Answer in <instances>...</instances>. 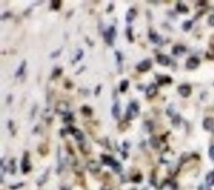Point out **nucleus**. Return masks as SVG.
<instances>
[{"label":"nucleus","mask_w":214,"mask_h":190,"mask_svg":"<svg viewBox=\"0 0 214 190\" xmlns=\"http://www.w3.org/2000/svg\"><path fill=\"white\" fill-rule=\"evenodd\" d=\"M139 105L136 103V101H132L129 104L127 109H126V117L127 120H132L136 117L139 114Z\"/></svg>","instance_id":"1"},{"label":"nucleus","mask_w":214,"mask_h":190,"mask_svg":"<svg viewBox=\"0 0 214 190\" xmlns=\"http://www.w3.org/2000/svg\"><path fill=\"white\" fill-rule=\"evenodd\" d=\"M116 35V28L114 26H110V28L108 29V30L104 33V39L105 41L109 45H112L114 43V40Z\"/></svg>","instance_id":"2"},{"label":"nucleus","mask_w":214,"mask_h":190,"mask_svg":"<svg viewBox=\"0 0 214 190\" xmlns=\"http://www.w3.org/2000/svg\"><path fill=\"white\" fill-rule=\"evenodd\" d=\"M55 112L60 115H66L69 112V104L64 101H59L55 107Z\"/></svg>","instance_id":"3"},{"label":"nucleus","mask_w":214,"mask_h":190,"mask_svg":"<svg viewBox=\"0 0 214 190\" xmlns=\"http://www.w3.org/2000/svg\"><path fill=\"white\" fill-rule=\"evenodd\" d=\"M151 65L152 64L150 59H146L136 65V70L140 72H146L151 68Z\"/></svg>","instance_id":"4"},{"label":"nucleus","mask_w":214,"mask_h":190,"mask_svg":"<svg viewBox=\"0 0 214 190\" xmlns=\"http://www.w3.org/2000/svg\"><path fill=\"white\" fill-rule=\"evenodd\" d=\"M200 60L197 57H191L186 62V67L188 70H195L199 66Z\"/></svg>","instance_id":"5"},{"label":"nucleus","mask_w":214,"mask_h":190,"mask_svg":"<svg viewBox=\"0 0 214 190\" xmlns=\"http://www.w3.org/2000/svg\"><path fill=\"white\" fill-rule=\"evenodd\" d=\"M177 90L180 95L184 98L188 97L191 94V87L189 85H182Z\"/></svg>","instance_id":"6"},{"label":"nucleus","mask_w":214,"mask_h":190,"mask_svg":"<svg viewBox=\"0 0 214 190\" xmlns=\"http://www.w3.org/2000/svg\"><path fill=\"white\" fill-rule=\"evenodd\" d=\"M146 93V96L149 98H153L154 96H156L157 94V86L156 84H150L147 87Z\"/></svg>","instance_id":"7"},{"label":"nucleus","mask_w":214,"mask_h":190,"mask_svg":"<svg viewBox=\"0 0 214 190\" xmlns=\"http://www.w3.org/2000/svg\"><path fill=\"white\" fill-rule=\"evenodd\" d=\"M156 61H157V63L160 64L161 65H163V66L169 65V64H170V62H171L170 58L168 57L167 55H157V57H156Z\"/></svg>","instance_id":"8"},{"label":"nucleus","mask_w":214,"mask_h":190,"mask_svg":"<svg viewBox=\"0 0 214 190\" xmlns=\"http://www.w3.org/2000/svg\"><path fill=\"white\" fill-rule=\"evenodd\" d=\"M203 128L207 131H212L214 128V119L212 117H207L203 122Z\"/></svg>","instance_id":"9"},{"label":"nucleus","mask_w":214,"mask_h":190,"mask_svg":"<svg viewBox=\"0 0 214 190\" xmlns=\"http://www.w3.org/2000/svg\"><path fill=\"white\" fill-rule=\"evenodd\" d=\"M186 52V47L183 45H175L172 48V55H176V56H179L182 55Z\"/></svg>","instance_id":"10"},{"label":"nucleus","mask_w":214,"mask_h":190,"mask_svg":"<svg viewBox=\"0 0 214 190\" xmlns=\"http://www.w3.org/2000/svg\"><path fill=\"white\" fill-rule=\"evenodd\" d=\"M136 16V9H130L127 11V13H126V21L129 23H131V22L135 19Z\"/></svg>","instance_id":"11"},{"label":"nucleus","mask_w":214,"mask_h":190,"mask_svg":"<svg viewBox=\"0 0 214 190\" xmlns=\"http://www.w3.org/2000/svg\"><path fill=\"white\" fill-rule=\"evenodd\" d=\"M149 39L152 43L160 44L162 42L161 37L156 34V32L153 31V30H150V32H149Z\"/></svg>","instance_id":"12"},{"label":"nucleus","mask_w":214,"mask_h":190,"mask_svg":"<svg viewBox=\"0 0 214 190\" xmlns=\"http://www.w3.org/2000/svg\"><path fill=\"white\" fill-rule=\"evenodd\" d=\"M157 81L158 84L161 86H163L165 84H171V78L167 75H161L159 78H157Z\"/></svg>","instance_id":"13"},{"label":"nucleus","mask_w":214,"mask_h":190,"mask_svg":"<svg viewBox=\"0 0 214 190\" xmlns=\"http://www.w3.org/2000/svg\"><path fill=\"white\" fill-rule=\"evenodd\" d=\"M70 130H71V133L73 135L75 136V137L76 138V140H79V141H81L82 139L84 138V135L81 131L76 129L75 127H70Z\"/></svg>","instance_id":"14"},{"label":"nucleus","mask_w":214,"mask_h":190,"mask_svg":"<svg viewBox=\"0 0 214 190\" xmlns=\"http://www.w3.org/2000/svg\"><path fill=\"white\" fill-rule=\"evenodd\" d=\"M112 116L115 117V118L118 119L120 117V114H121V108H120V105H119L118 102L114 104V106L112 107Z\"/></svg>","instance_id":"15"},{"label":"nucleus","mask_w":214,"mask_h":190,"mask_svg":"<svg viewBox=\"0 0 214 190\" xmlns=\"http://www.w3.org/2000/svg\"><path fill=\"white\" fill-rule=\"evenodd\" d=\"M161 190H176V186L170 181L165 182L161 187Z\"/></svg>","instance_id":"16"},{"label":"nucleus","mask_w":214,"mask_h":190,"mask_svg":"<svg viewBox=\"0 0 214 190\" xmlns=\"http://www.w3.org/2000/svg\"><path fill=\"white\" fill-rule=\"evenodd\" d=\"M177 10L179 13H182V14H187L188 13V8L184 4V3H181V2H178L177 4Z\"/></svg>","instance_id":"17"},{"label":"nucleus","mask_w":214,"mask_h":190,"mask_svg":"<svg viewBox=\"0 0 214 190\" xmlns=\"http://www.w3.org/2000/svg\"><path fill=\"white\" fill-rule=\"evenodd\" d=\"M22 168H23V173H27L29 169H30V165H29V159L28 157L26 158V156L23 158V160L22 162Z\"/></svg>","instance_id":"18"},{"label":"nucleus","mask_w":214,"mask_h":190,"mask_svg":"<svg viewBox=\"0 0 214 190\" xmlns=\"http://www.w3.org/2000/svg\"><path fill=\"white\" fill-rule=\"evenodd\" d=\"M25 67H26V61H23V62H22V64L19 65V67L17 72H16V75H16V77H19V76L23 75V72H24V70H25Z\"/></svg>","instance_id":"19"},{"label":"nucleus","mask_w":214,"mask_h":190,"mask_svg":"<svg viewBox=\"0 0 214 190\" xmlns=\"http://www.w3.org/2000/svg\"><path fill=\"white\" fill-rule=\"evenodd\" d=\"M206 182L209 186H212L214 185V171L209 173L207 177H206Z\"/></svg>","instance_id":"20"},{"label":"nucleus","mask_w":214,"mask_h":190,"mask_svg":"<svg viewBox=\"0 0 214 190\" xmlns=\"http://www.w3.org/2000/svg\"><path fill=\"white\" fill-rule=\"evenodd\" d=\"M129 87V81L128 80H123L120 84V91L121 92H126V91Z\"/></svg>","instance_id":"21"},{"label":"nucleus","mask_w":214,"mask_h":190,"mask_svg":"<svg viewBox=\"0 0 214 190\" xmlns=\"http://www.w3.org/2000/svg\"><path fill=\"white\" fill-rule=\"evenodd\" d=\"M88 167H89V169H90V171H94V172H97V171H99V169H100V165L98 164V163L94 161L90 162Z\"/></svg>","instance_id":"22"},{"label":"nucleus","mask_w":214,"mask_h":190,"mask_svg":"<svg viewBox=\"0 0 214 190\" xmlns=\"http://www.w3.org/2000/svg\"><path fill=\"white\" fill-rule=\"evenodd\" d=\"M81 112L83 113L84 116H90L92 115V109L88 106H84L81 108Z\"/></svg>","instance_id":"23"},{"label":"nucleus","mask_w":214,"mask_h":190,"mask_svg":"<svg viewBox=\"0 0 214 190\" xmlns=\"http://www.w3.org/2000/svg\"><path fill=\"white\" fill-rule=\"evenodd\" d=\"M126 36H127L128 40L130 41V43L134 42V36L132 35V28L131 27H128L126 29Z\"/></svg>","instance_id":"24"},{"label":"nucleus","mask_w":214,"mask_h":190,"mask_svg":"<svg viewBox=\"0 0 214 190\" xmlns=\"http://www.w3.org/2000/svg\"><path fill=\"white\" fill-rule=\"evenodd\" d=\"M191 27H192V22L190 20L185 21L182 24V29L184 31H189L191 29Z\"/></svg>","instance_id":"25"},{"label":"nucleus","mask_w":214,"mask_h":190,"mask_svg":"<svg viewBox=\"0 0 214 190\" xmlns=\"http://www.w3.org/2000/svg\"><path fill=\"white\" fill-rule=\"evenodd\" d=\"M52 4H51V8L55 10H58L61 7V1L56 0V1H52Z\"/></svg>","instance_id":"26"},{"label":"nucleus","mask_w":214,"mask_h":190,"mask_svg":"<svg viewBox=\"0 0 214 190\" xmlns=\"http://www.w3.org/2000/svg\"><path fill=\"white\" fill-rule=\"evenodd\" d=\"M83 55H84L83 50H82V49H79L78 51H77V55L75 56V61H80L81 59H82V57H83Z\"/></svg>","instance_id":"27"},{"label":"nucleus","mask_w":214,"mask_h":190,"mask_svg":"<svg viewBox=\"0 0 214 190\" xmlns=\"http://www.w3.org/2000/svg\"><path fill=\"white\" fill-rule=\"evenodd\" d=\"M208 155L209 158H211V160L214 161V145H212V146H211V147H209Z\"/></svg>","instance_id":"28"},{"label":"nucleus","mask_w":214,"mask_h":190,"mask_svg":"<svg viewBox=\"0 0 214 190\" xmlns=\"http://www.w3.org/2000/svg\"><path fill=\"white\" fill-rule=\"evenodd\" d=\"M62 74V69L61 68H58V69H55L53 72V77L56 78L60 76V75Z\"/></svg>","instance_id":"29"},{"label":"nucleus","mask_w":214,"mask_h":190,"mask_svg":"<svg viewBox=\"0 0 214 190\" xmlns=\"http://www.w3.org/2000/svg\"><path fill=\"white\" fill-rule=\"evenodd\" d=\"M60 53H61V49H59V50L54 51L52 54H51V57H54V58L58 57L59 55H60Z\"/></svg>","instance_id":"30"},{"label":"nucleus","mask_w":214,"mask_h":190,"mask_svg":"<svg viewBox=\"0 0 214 190\" xmlns=\"http://www.w3.org/2000/svg\"><path fill=\"white\" fill-rule=\"evenodd\" d=\"M208 23L211 26H214V15H210L209 16Z\"/></svg>","instance_id":"31"},{"label":"nucleus","mask_w":214,"mask_h":190,"mask_svg":"<svg viewBox=\"0 0 214 190\" xmlns=\"http://www.w3.org/2000/svg\"><path fill=\"white\" fill-rule=\"evenodd\" d=\"M101 85H99L98 87H96V92H95V95H98L99 94H100V92H101Z\"/></svg>","instance_id":"32"},{"label":"nucleus","mask_w":214,"mask_h":190,"mask_svg":"<svg viewBox=\"0 0 214 190\" xmlns=\"http://www.w3.org/2000/svg\"><path fill=\"white\" fill-rule=\"evenodd\" d=\"M199 190H209V188L208 187H206V186L202 185V186L199 188Z\"/></svg>","instance_id":"33"}]
</instances>
